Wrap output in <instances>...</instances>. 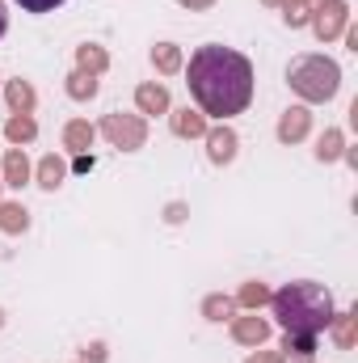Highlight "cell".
Wrapping results in <instances>:
<instances>
[{"mask_svg": "<svg viewBox=\"0 0 358 363\" xmlns=\"http://www.w3.org/2000/svg\"><path fill=\"white\" fill-rule=\"evenodd\" d=\"M282 17H287V26L295 30V26H308V21H312V9H308L304 0H291V4L282 9Z\"/></svg>", "mask_w": 358, "mask_h": 363, "instance_id": "25", "label": "cell"}, {"mask_svg": "<svg viewBox=\"0 0 358 363\" xmlns=\"http://www.w3.org/2000/svg\"><path fill=\"white\" fill-rule=\"evenodd\" d=\"M262 4H270V9H287L291 0H262Z\"/></svg>", "mask_w": 358, "mask_h": 363, "instance_id": "33", "label": "cell"}, {"mask_svg": "<svg viewBox=\"0 0 358 363\" xmlns=\"http://www.w3.org/2000/svg\"><path fill=\"white\" fill-rule=\"evenodd\" d=\"M4 30H8V13H4V4H0V38H4Z\"/></svg>", "mask_w": 358, "mask_h": 363, "instance_id": "32", "label": "cell"}, {"mask_svg": "<svg viewBox=\"0 0 358 363\" xmlns=\"http://www.w3.org/2000/svg\"><path fill=\"white\" fill-rule=\"evenodd\" d=\"M308 131H312V114H308V106H287L282 118H278V140H282V144H299Z\"/></svg>", "mask_w": 358, "mask_h": 363, "instance_id": "6", "label": "cell"}, {"mask_svg": "<svg viewBox=\"0 0 358 363\" xmlns=\"http://www.w3.org/2000/svg\"><path fill=\"white\" fill-rule=\"evenodd\" d=\"M135 106H139V114H169V89L156 81H144L135 89Z\"/></svg>", "mask_w": 358, "mask_h": 363, "instance_id": "9", "label": "cell"}, {"mask_svg": "<svg viewBox=\"0 0 358 363\" xmlns=\"http://www.w3.org/2000/svg\"><path fill=\"white\" fill-rule=\"evenodd\" d=\"M173 131H178L181 140H202L207 135V114L202 110H190V106H181V110H173Z\"/></svg>", "mask_w": 358, "mask_h": 363, "instance_id": "10", "label": "cell"}, {"mask_svg": "<svg viewBox=\"0 0 358 363\" xmlns=\"http://www.w3.org/2000/svg\"><path fill=\"white\" fill-rule=\"evenodd\" d=\"M64 178H68V161H64V157H55V152H51V157H42V161H38V186H42V190L64 186Z\"/></svg>", "mask_w": 358, "mask_h": 363, "instance_id": "13", "label": "cell"}, {"mask_svg": "<svg viewBox=\"0 0 358 363\" xmlns=\"http://www.w3.org/2000/svg\"><path fill=\"white\" fill-rule=\"evenodd\" d=\"M329 325H333L337 347H342V351H350V347H354V334H358V317H354V313H333V321H329Z\"/></svg>", "mask_w": 358, "mask_h": 363, "instance_id": "20", "label": "cell"}, {"mask_svg": "<svg viewBox=\"0 0 358 363\" xmlns=\"http://www.w3.org/2000/svg\"><path fill=\"white\" fill-rule=\"evenodd\" d=\"M270 308L287 334H321L333 321V296H329V287H321L312 279H299V283H287L282 291H270Z\"/></svg>", "mask_w": 358, "mask_h": 363, "instance_id": "2", "label": "cell"}, {"mask_svg": "<svg viewBox=\"0 0 358 363\" xmlns=\"http://www.w3.org/2000/svg\"><path fill=\"white\" fill-rule=\"evenodd\" d=\"M4 135H8L13 148H21V144H30V140L38 135V123H34L30 114H13V118L4 123Z\"/></svg>", "mask_w": 358, "mask_h": 363, "instance_id": "15", "label": "cell"}, {"mask_svg": "<svg viewBox=\"0 0 358 363\" xmlns=\"http://www.w3.org/2000/svg\"><path fill=\"white\" fill-rule=\"evenodd\" d=\"M181 9H190V13H202V9H211L215 0H178Z\"/></svg>", "mask_w": 358, "mask_h": 363, "instance_id": "30", "label": "cell"}, {"mask_svg": "<svg viewBox=\"0 0 358 363\" xmlns=\"http://www.w3.org/2000/svg\"><path fill=\"white\" fill-rule=\"evenodd\" d=\"M287 85L304 101H333L342 89V68L329 55H295L287 68Z\"/></svg>", "mask_w": 358, "mask_h": 363, "instance_id": "3", "label": "cell"}, {"mask_svg": "<svg viewBox=\"0 0 358 363\" xmlns=\"http://www.w3.org/2000/svg\"><path fill=\"white\" fill-rule=\"evenodd\" d=\"M165 220H169V224H181V220H185V203H169Z\"/></svg>", "mask_w": 358, "mask_h": 363, "instance_id": "28", "label": "cell"}, {"mask_svg": "<svg viewBox=\"0 0 358 363\" xmlns=\"http://www.w3.org/2000/svg\"><path fill=\"white\" fill-rule=\"evenodd\" d=\"M0 186H4V182H0Z\"/></svg>", "mask_w": 358, "mask_h": 363, "instance_id": "36", "label": "cell"}, {"mask_svg": "<svg viewBox=\"0 0 358 363\" xmlns=\"http://www.w3.org/2000/svg\"><path fill=\"white\" fill-rule=\"evenodd\" d=\"M152 64H156V72H165V77L181 72V47H173V43H156V47H152Z\"/></svg>", "mask_w": 358, "mask_h": 363, "instance_id": "17", "label": "cell"}, {"mask_svg": "<svg viewBox=\"0 0 358 363\" xmlns=\"http://www.w3.org/2000/svg\"><path fill=\"white\" fill-rule=\"evenodd\" d=\"M342 144H346V140H342V131H337V127H329V131L321 135V144H316V161H337V157H342Z\"/></svg>", "mask_w": 358, "mask_h": 363, "instance_id": "24", "label": "cell"}, {"mask_svg": "<svg viewBox=\"0 0 358 363\" xmlns=\"http://www.w3.org/2000/svg\"><path fill=\"white\" fill-rule=\"evenodd\" d=\"M76 68L89 72V77H101V72L110 68V55H105L97 43H85V47H76Z\"/></svg>", "mask_w": 358, "mask_h": 363, "instance_id": "14", "label": "cell"}, {"mask_svg": "<svg viewBox=\"0 0 358 363\" xmlns=\"http://www.w3.org/2000/svg\"><path fill=\"white\" fill-rule=\"evenodd\" d=\"M190 97L198 101L202 114L228 118L245 114L253 101V64L219 43H207L190 55Z\"/></svg>", "mask_w": 358, "mask_h": 363, "instance_id": "1", "label": "cell"}, {"mask_svg": "<svg viewBox=\"0 0 358 363\" xmlns=\"http://www.w3.org/2000/svg\"><path fill=\"white\" fill-rule=\"evenodd\" d=\"M0 182H4V186H17V190L30 182V161H25V152H21V148H8V152H4Z\"/></svg>", "mask_w": 358, "mask_h": 363, "instance_id": "11", "label": "cell"}, {"mask_svg": "<svg viewBox=\"0 0 358 363\" xmlns=\"http://www.w3.org/2000/svg\"><path fill=\"white\" fill-rule=\"evenodd\" d=\"M25 228H30V211H25L21 203H0V233L17 237V233H25Z\"/></svg>", "mask_w": 358, "mask_h": 363, "instance_id": "16", "label": "cell"}, {"mask_svg": "<svg viewBox=\"0 0 358 363\" xmlns=\"http://www.w3.org/2000/svg\"><path fill=\"white\" fill-rule=\"evenodd\" d=\"M207 157H211L215 165H228V161L236 157V131H232V127H211V131H207Z\"/></svg>", "mask_w": 358, "mask_h": 363, "instance_id": "7", "label": "cell"}, {"mask_svg": "<svg viewBox=\"0 0 358 363\" xmlns=\"http://www.w3.org/2000/svg\"><path fill=\"white\" fill-rule=\"evenodd\" d=\"M0 325H4V308H0Z\"/></svg>", "mask_w": 358, "mask_h": 363, "instance_id": "35", "label": "cell"}, {"mask_svg": "<svg viewBox=\"0 0 358 363\" xmlns=\"http://www.w3.org/2000/svg\"><path fill=\"white\" fill-rule=\"evenodd\" d=\"M304 4H308V9H316V4H321V0H304Z\"/></svg>", "mask_w": 358, "mask_h": 363, "instance_id": "34", "label": "cell"}, {"mask_svg": "<svg viewBox=\"0 0 358 363\" xmlns=\"http://www.w3.org/2000/svg\"><path fill=\"white\" fill-rule=\"evenodd\" d=\"M85 363H105V347H101V342L85 347Z\"/></svg>", "mask_w": 358, "mask_h": 363, "instance_id": "27", "label": "cell"}, {"mask_svg": "<svg viewBox=\"0 0 358 363\" xmlns=\"http://www.w3.org/2000/svg\"><path fill=\"white\" fill-rule=\"evenodd\" d=\"M232 338H236L241 347H262L270 338V321L266 317H236V321H232Z\"/></svg>", "mask_w": 358, "mask_h": 363, "instance_id": "8", "label": "cell"}, {"mask_svg": "<svg viewBox=\"0 0 358 363\" xmlns=\"http://www.w3.org/2000/svg\"><path fill=\"white\" fill-rule=\"evenodd\" d=\"M245 363H282V355L278 351H258V355H249Z\"/></svg>", "mask_w": 358, "mask_h": 363, "instance_id": "29", "label": "cell"}, {"mask_svg": "<svg viewBox=\"0 0 358 363\" xmlns=\"http://www.w3.org/2000/svg\"><path fill=\"white\" fill-rule=\"evenodd\" d=\"M232 313H236V296L215 291V296L202 300V317H207V321H224V317H232Z\"/></svg>", "mask_w": 358, "mask_h": 363, "instance_id": "21", "label": "cell"}, {"mask_svg": "<svg viewBox=\"0 0 358 363\" xmlns=\"http://www.w3.org/2000/svg\"><path fill=\"white\" fill-rule=\"evenodd\" d=\"M76 169H81V174H89V169H93V157H89V152H81V157H76Z\"/></svg>", "mask_w": 358, "mask_h": 363, "instance_id": "31", "label": "cell"}, {"mask_svg": "<svg viewBox=\"0 0 358 363\" xmlns=\"http://www.w3.org/2000/svg\"><path fill=\"white\" fill-rule=\"evenodd\" d=\"M346 26H350V4L346 0H321L312 9V30H316L321 43H333Z\"/></svg>", "mask_w": 358, "mask_h": 363, "instance_id": "5", "label": "cell"}, {"mask_svg": "<svg viewBox=\"0 0 358 363\" xmlns=\"http://www.w3.org/2000/svg\"><path fill=\"white\" fill-rule=\"evenodd\" d=\"M236 304H245V308H262V304H270V287L266 283H245L241 291H236Z\"/></svg>", "mask_w": 358, "mask_h": 363, "instance_id": "23", "label": "cell"}, {"mask_svg": "<svg viewBox=\"0 0 358 363\" xmlns=\"http://www.w3.org/2000/svg\"><path fill=\"white\" fill-rule=\"evenodd\" d=\"M101 135H105L114 148L135 152V148L148 144V123H144L139 114H105V118H101Z\"/></svg>", "mask_w": 358, "mask_h": 363, "instance_id": "4", "label": "cell"}, {"mask_svg": "<svg viewBox=\"0 0 358 363\" xmlns=\"http://www.w3.org/2000/svg\"><path fill=\"white\" fill-rule=\"evenodd\" d=\"M282 351L295 355L299 363H312V355H316V334H287L282 338Z\"/></svg>", "mask_w": 358, "mask_h": 363, "instance_id": "19", "label": "cell"}, {"mask_svg": "<svg viewBox=\"0 0 358 363\" xmlns=\"http://www.w3.org/2000/svg\"><path fill=\"white\" fill-rule=\"evenodd\" d=\"M25 13H51V9H59L64 0H17Z\"/></svg>", "mask_w": 358, "mask_h": 363, "instance_id": "26", "label": "cell"}, {"mask_svg": "<svg viewBox=\"0 0 358 363\" xmlns=\"http://www.w3.org/2000/svg\"><path fill=\"white\" fill-rule=\"evenodd\" d=\"M93 140H97V127H89L85 118H72V123L64 127V148H72L76 157H81V152H89Z\"/></svg>", "mask_w": 358, "mask_h": 363, "instance_id": "12", "label": "cell"}, {"mask_svg": "<svg viewBox=\"0 0 358 363\" xmlns=\"http://www.w3.org/2000/svg\"><path fill=\"white\" fill-rule=\"evenodd\" d=\"M68 97H72V101H89V97H97V77H89V72L76 68V72L68 77Z\"/></svg>", "mask_w": 358, "mask_h": 363, "instance_id": "22", "label": "cell"}, {"mask_svg": "<svg viewBox=\"0 0 358 363\" xmlns=\"http://www.w3.org/2000/svg\"><path fill=\"white\" fill-rule=\"evenodd\" d=\"M4 97H8L13 114H30V110H34V85H30V81H8Z\"/></svg>", "mask_w": 358, "mask_h": 363, "instance_id": "18", "label": "cell"}]
</instances>
